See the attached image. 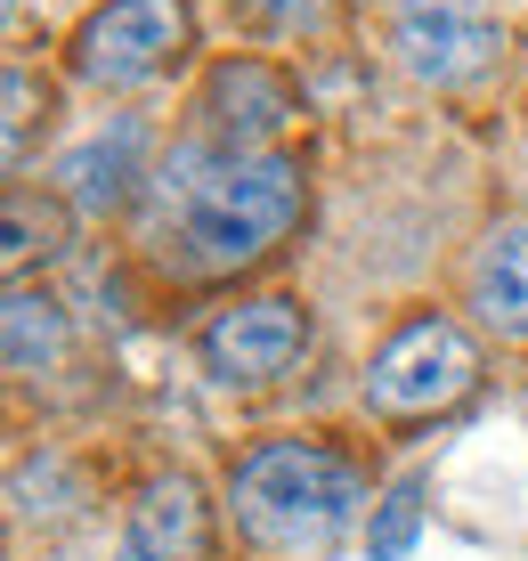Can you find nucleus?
Here are the masks:
<instances>
[{
	"label": "nucleus",
	"instance_id": "nucleus-1",
	"mask_svg": "<svg viewBox=\"0 0 528 561\" xmlns=\"http://www.w3.org/2000/svg\"><path fill=\"white\" fill-rule=\"evenodd\" d=\"M366 505L349 456L318 448V439H268L228 472V513L261 553H309L334 529H349Z\"/></svg>",
	"mask_w": 528,
	"mask_h": 561
},
{
	"label": "nucleus",
	"instance_id": "nucleus-2",
	"mask_svg": "<svg viewBox=\"0 0 528 561\" xmlns=\"http://www.w3.org/2000/svg\"><path fill=\"white\" fill-rule=\"evenodd\" d=\"M309 211V180L292 154H228L204 187L180 204V244L195 268H252L268 244H285Z\"/></svg>",
	"mask_w": 528,
	"mask_h": 561
},
{
	"label": "nucleus",
	"instance_id": "nucleus-3",
	"mask_svg": "<svg viewBox=\"0 0 528 561\" xmlns=\"http://www.w3.org/2000/svg\"><path fill=\"white\" fill-rule=\"evenodd\" d=\"M472 382H480V351H472V334L447 325V318H406L375 351V366H366V399H375L382 415H439V408H456Z\"/></svg>",
	"mask_w": 528,
	"mask_h": 561
},
{
	"label": "nucleus",
	"instance_id": "nucleus-4",
	"mask_svg": "<svg viewBox=\"0 0 528 561\" xmlns=\"http://www.w3.org/2000/svg\"><path fill=\"white\" fill-rule=\"evenodd\" d=\"M187 49V0H106L73 33V73L97 90H139Z\"/></svg>",
	"mask_w": 528,
	"mask_h": 561
},
{
	"label": "nucleus",
	"instance_id": "nucleus-5",
	"mask_svg": "<svg viewBox=\"0 0 528 561\" xmlns=\"http://www.w3.org/2000/svg\"><path fill=\"white\" fill-rule=\"evenodd\" d=\"M390 49L415 82L432 90H463L496 66L504 25L487 16V0H399L390 9Z\"/></svg>",
	"mask_w": 528,
	"mask_h": 561
},
{
	"label": "nucleus",
	"instance_id": "nucleus-6",
	"mask_svg": "<svg viewBox=\"0 0 528 561\" xmlns=\"http://www.w3.org/2000/svg\"><path fill=\"white\" fill-rule=\"evenodd\" d=\"M309 358V309L285 301V294H261V301H237L204 325V366L220 382H277Z\"/></svg>",
	"mask_w": 528,
	"mask_h": 561
},
{
	"label": "nucleus",
	"instance_id": "nucleus-7",
	"mask_svg": "<svg viewBox=\"0 0 528 561\" xmlns=\"http://www.w3.org/2000/svg\"><path fill=\"white\" fill-rule=\"evenodd\" d=\"M301 114V90L285 82L268 57H228V66H211V82H204V130H211V147H261V139H277V130Z\"/></svg>",
	"mask_w": 528,
	"mask_h": 561
},
{
	"label": "nucleus",
	"instance_id": "nucleus-8",
	"mask_svg": "<svg viewBox=\"0 0 528 561\" xmlns=\"http://www.w3.org/2000/svg\"><path fill=\"white\" fill-rule=\"evenodd\" d=\"M211 546V520H204V489L187 472H154L139 496H130L123 520V546L114 561H204Z\"/></svg>",
	"mask_w": 528,
	"mask_h": 561
},
{
	"label": "nucleus",
	"instance_id": "nucleus-9",
	"mask_svg": "<svg viewBox=\"0 0 528 561\" xmlns=\"http://www.w3.org/2000/svg\"><path fill=\"white\" fill-rule=\"evenodd\" d=\"M139 147H147L139 123H114V130H97V139L66 147V163H57V196L82 211V220L123 211L130 204V180H139Z\"/></svg>",
	"mask_w": 528,
	"mask_h": 561
},
{
	"label": "nucleus",
	"instance_id": "nucleus-10",
	"mask_svg": "<svg viewBox=\"0 0 528 561\" xmlns=\"http://www.w3.org/2000/svg\"><path fill=\"white\" fill-rule=\"evenodd\" d=\"M472 309L496 334H528V228H496L472 261Z\"/></svg>",
	"mask_w": 528,
	"mask_h": 561
},
{
	"label": "nucleus",
	"instance_id": "nucleus-11",
	"mask_svg": "<svg viewBox=\"0 0 528 561\" xmlns=\"http://www.w3.org/2000/svg\"><path fill=\"white\" fill-rule=\"evenodd\" d=\"M0 325H9V375H49L66 358V309L49 294H33V285H9Z\"/></svg>",
	"mask_w": 528,
	"mask_h": 561
},
{
	"label": "nucleus",
	"instance_id": "nucleus-12",
	"mask_svg": "<svg viewBox=\"0 0 528 561\" xmlns=\"http://www.w3.org/2000/svg\"><path fill=\"white\" fill-rule=\"evenodd\" d=\"M415 520H423V489L406 480V489H390V505L375 513V529H366V553H375V561H399L406 546H415Z\"/></svg>",
	"mask_w": 528,
	"mask_h": 561
},
{
	"label": "nucleus",
	"instance_id": "nucleus-13",
	"mask_svg": "<svg viewBox=\"0 0 528 561\" xmlns=\"http://www.w3.org/2000/svg\"><path fill=\"white\" fill-rule=\"evenodd\" d=\"M261 33H318L334 16V0H237Z\"/></svg>",
	"mask_w": 528,
	"mask_h": 561
},
{
	"label": "nucleus",
	"instance_id": "nucleus-14",
	"mask_svg": "<svg viewBox=\"0 0 528 561\" xmlns=\"http://www.w3.org/2000/svg\"><path fill=\"white\" fill-rule=\"evenodd\" d=\"M25 130H33V73L9 66V171L25 163Z\"/></svg>",
	"mask_w": 528,
	"mask_h": 561
},
{
	"label": "nucleus",
	"instance_id": "nucleus-15",
	"mask_svg": "<svg viewBox=\"0 0 528 561\" xmlns=\"http://www.w3.org/2000/svg\"><path fill=\"white\" fill-rule=\"evenodd\" d=\"M33 253H49V228H33V204H9V268H25Z\"/></svg>",
	"mask_w": 528,
	"mask_h": 561
}]
</instances>
